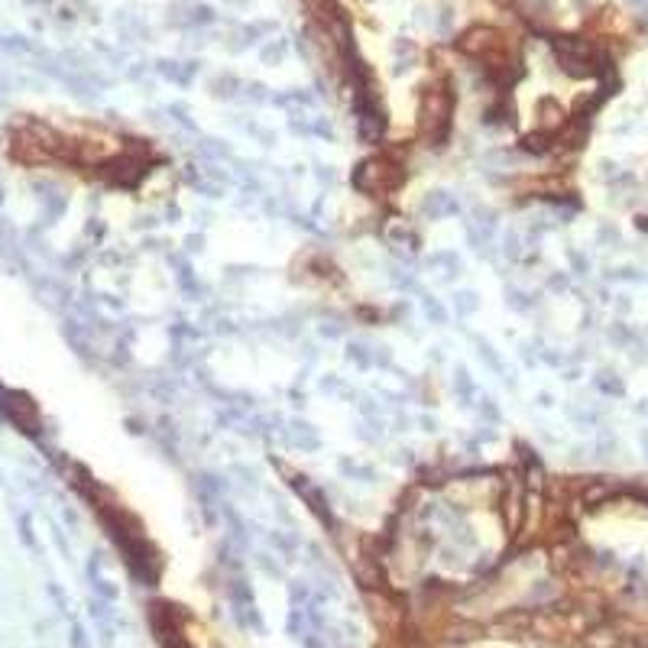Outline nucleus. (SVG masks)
Masks as SVG:
<instances>
[{
  "instance_id": "1",
  "label": "nucleus",
  "mask_w": 648,
  "mask_h": 648,
  "mask_svg": "<svg viewBox=\"0 0 648 648\" xmlns=\"http://www.w3.org/2000/svg\"><path fill=\"white\" fill-rule=\"evenodd\" d=\"M450 111H454V94L450 85H431L421 97V130L428 140H444L450 130Z\"/></svg>"
}]
</instances>
